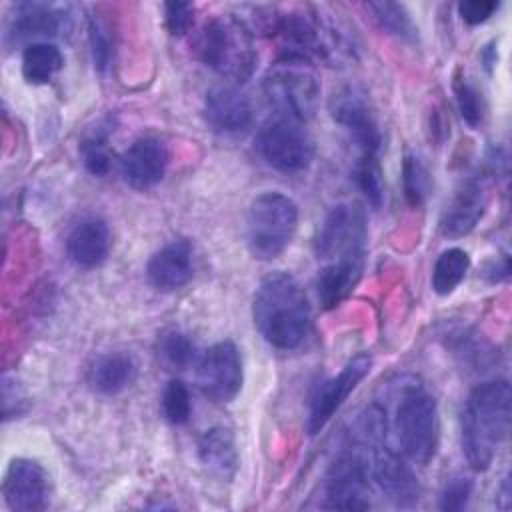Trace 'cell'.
Instances as JSON below:
<instances>
[{
    "label": "cell",
    "mask_w": 512,
    "mask_h": 512,
    "mask_svg": "<svg viewBox=\"0 0 512 512\" xmlns=\"http://www.w3.org/2000/svg\"><path fill=\"white\" fill-rule=\"evenodd\" d=\"M252 318L270 346L294 350L308 336L312 310L300 282L292 274L276 270L260 280L252 300Z\"/></svg>",
    "instance_id": "obj_1"
},
{
    "label": "cell",
    "mask_w": 512,
    "mask_h": 512,
    "mask_svg": "<svg viewBox=\"0 0 512 512\" xmlns=\"http://www.w3.org/2000/svg\"><path fill=\"white\" fill-rule=\"evenodd\" d=\"M510 402V384L502 378L482 382L468 394L460 416V442L472 470H488L506 440Z\"/></svg>",
    "instance_id": "obj_2"
},
{
    "label": "cell",
    "mask_w": 512,
    "mask_h": 512,
    "mask_svg": "<svg viewBox=\"0 0 512 512\" xmlns=\"http://www.w3.org/2000/svg\"><path fill=\"white\" fill-rule=\"evenodd\" d=\"M386 430L394 432L396 450L414 464H428L440 440V414L434 396L420 384L402 386Z\"/></svg>",
    "instance_id": "obj_3"
},
{
    "label": "cell",
    "mask_w": 512,
    "mask_h": 512,
    "mask_svg": "<svg viewBox=\"0 0 512 512\" xmlns=\"http://www.w3.org/2000/svg\"><path fill=\"white\" fill-rule=\"evenodd\" d=\"M192 50L204 66L234 82L248 80L258 60L250 28L234 16L208 18L198 28Z\"/></svg>",
    "instance_id": "obj_4"
},
{
    "label": "cell",
    "mask_w": 512,
    "mask_h": 512,
    "mask_svg": "<svg viewBox=\"0 0 512 512\" xmlns=\"http://www.w3.org/2000/svg\"><path fill=\"white\" fill-rule=\"evenodd\" d=\"M262 90L276 116L294 122H308L320 102V80L314 64L280 56L264 74Z\"/></svg>",
    "instance_id": "obj_5"
},
{
    "label": "cell",
    "mask_w": 512,
    "mask_h": 512,
    "mask_svg": "<svg viewBox=\"0 0 512 512\" xmlns=\"http://www.w3.org/2000/svg\"><path fill=\"white\" fill-rule=\"evenodd\" d=\"M296 228V202L278 190L262 192L246 212V246L256 260H274L288 248Z\"/></svg>",
    "instance_id": "obj_6"
},
{
    "label": "cell",
    "mask_w": 512,
    "mask_h": 512,
    "mask_svg": "<svg viewBox=\"0 0 512 512\" xmlns=\"http://www.w3.org/2000/svg\"><path fill=\"white\" fill-rule=\"evenodd\" d=\"M368 224L366 214L356 202H340L324 216L316 238V258L324 262L366 260Z\"/></svg>",
    "instance_id": "obj_7"
},
{
    "label": "cell",
    "mask_w": 512,
    "mask_h": 512,
    "mask_svg": "<svg viewBox=\"0 0 512 512\" xmlns=\"http://www.w3.org/2000/svg\"><path fill=\"white\" fill-rule=\"evenodd\" d=\"M256 150L270 168L282 174L302 172L314 158V142L304 126L280 116L262 124L256 134Z\"/></svg>",
    "instance_id": "obj_8"
},
{
    "label": "cell",
    "mask_w": 512,
    "mask_h": 512,
    "mask_svg": "<svg viewBox=\"0 0 512 512\" xmlns=\"http://www.w3.org/2000/svg\"><path fill=\"white\" fill-rule=\"evenodd\" d=\"M328 110L332 120L348 132L360 154H378L382 134L368 94L360 86L346 84L334 90Z\"/></svg>",
    "instance_id": "obj_9"
},
{
    "label": "cell",
    "mask_w": 512,
    "mask_h": 512,
    "mask_svg": "<svg viewBox=\"0 0 512 512\" xmlns=\"http://www.w3.org/2000/svg\"><path fill=\"white\" fill-rule=\"evenodd\" d=\"M242 380V356L230 340L212 344L196 364V384L212 402H232L242 388Z\"/></svg>",
    "instance_id": "obj_10"
},
{
    "label": "cell",
    "mask_w": 512,
    "mask_h": 512,
    "mask_svg": "<svg viewBox=\"0 0 512 512\" xmlns=\"http://www.w3.org/2000/svg\"><path fill=\"white\" fill-rule=\"evenodd\" d=\"M324 508H370V468L356 452L340 454L324 476Z\"/></svg>",
    "instance_id": "obj_11"
},
{
    "label": "cell",
    "mask_w": 512,
    "mask_h": 512,
    "mask_svg": "<svg viewBox=\"0 0 512 512\" xmlns=\"http://www.w3.org/2000/svg\"><path fill=\"white\" fill-rule=\"evenodd\" d=\"M370 368H372L370 354H356L342 366L338 374L324 380L316 388V392L312 394L308 418H306V430L310 436L318 434L332 420V416L340 410L346 398L368 376Z\"/></svg>",
    "instance_id": "obj_12"
},
{
    "label": "cell",
    "mask_w": 512,
    "mask_h": 512,
    "mask_svg": "<svg viewBox=\"0 0 512 512\" xmlns=\"http://www.w3.org/2000/svg\"><path fill=\"white\" fill-rule=\"evenodd\" d=\"M370 454V476L380 492L396 506H414L420 500V484L408 460L396 448H392L386 438L370 442Z\"/></svg>",
    "instance_id": "obj_13"
},
{
    "label": "cell",
    "mask_w": 512,
    "mask_h": 512,
    "mask_svg": "<svg viewBox=\"0 0 512 512\" xmlns=\"http://www.w3.org/2000/svg\"><path fill=\"white\" fill-rule=\"evenodd\" d=\"M48 474L30 458H14L2 480V496L14 512H36L48 504Z\"/></svg>",
    "instance_id": "obj_14"
},
{
    "label": "cell",
    "mask_w": 512,
    "mask_h": 512,
    "mask_svg": "<svg viewBox=\"0 0 512 512\" xmlns=\"http://www.w3.org/2000/svg\"><path fill=\"white\" fill-rule=\"evenodd\" d=\"M204 120L218 134H242L254 120L252 102L238 86L218 84L206 92Z\"/></svg>",
    "instance_id": "obj_15"
},
{
    "label": "cell",
    "mask_w": 512,
    "mask_h": 512,
    "mask_svg": "<svg viewBox=\"0 0 512 512\" xmlns=\"http://www.w3.org/2000/svg\"><path fill=\"white\" fill-rule=\"evenodd\" d=\"M168 160V148L160 138L140 136L122 154L120 170L134 190H148L164 178Z\"/></svg>",
    "instance_id": "obj_16"
},
{
    "label": "cell",
    "mask_w": 512,
    "mask_h": 512,
    "mask_svg": "<svg viewBox=\"0 0 512 512\" xmlns=\"http://www.w3.org/2000/svg\"><path fill=\"white\" fill-rule=\"evenodd\" d=\"M68 6L48 2H22L16 6V14L10 22L8 38L16 42H48L68 28ZM30 44V42H28Z\"/></svg>",
    "instance_id": "obj_17"
},
{
    "label": "cell",
    "mask_w": 512,
    "mask_h": 512,
    "mask_svg": "<svg viewBox=\"0 0 512 512\" xmlns=\"http://www.w3.org/2000/svg\"><path fill=\"white\" fill-rule=\"evenodd\" d=\"M488 206L486 190L480 180H464L448 200L440 216V232L448 238H460L470 234L482 220Z\"/></svg>",
    "instance_id": "obj_18"
},
{
    "label": "cell",
    "mask_w": 512,
    "mask_h": 512,
    "mask_svg": "<svg viewBox=\"0 0 512 512\" xmlns=\"http://www.w3.org/2000/svg\"><path fill=\"white\" fill-rule=\"evenodd\" d=\"M192 274V246L188 240L182 238L164 244L150 256L146 264L148 282L160 292L180 290L192 280Z\"/></svg>",
    "instance_id": "obj_19"
},
{
    "label": "cell",
    "mask_w": 512,
    "mask_h": 512,
    "mask_svg": "<svg viewBox=\"0 0 512 512\" xmlns=\"http://www.w3.org/2000/svg\"><path fill=\"white\" fill-rule=\"evenodd\" d=\"M66 250L78 268L100 266L110 252V228L100 216L80 218L68 234Z\"/></svg>",
    "instance_id": "obj_20"
},
{
    "label": "cell",
    "mask_w": 512,
    "mask_h": 512,
    "mask_svg": "<svg viewBox=\"0 0 512 512\" xmlns=\"http://www.w3.org/2000/svg\"><path fill=\"white\" fill-rule=\"evenodd\" d=\"M364 272V260H336L324 262L316 274V294L324 310H332L342 304Z\"/></svg>",
    "instance_id": "obj_21"
},
{
    "label": "cell",
    "mask_w": 512,
    "mask_h": 512,
    "mask_svg": "<svg viewBox=\"0 0 512 512\" xmlns=\"http://www.w3.org/2000/svg\"><path fill=\"white\" fill-rule=\"evenodd\" d=\"M198 458L210 474L222 480H232L238 470V448L234 434L224 426L208 428L198 440Z\"/></svg>",
    "instance_id": "obj_22"
},
{
    "label": "cell",
    "mask_w": 512,
    "mask_h": 512,
    "mask_svg": "<svg viewBox=\"0 0 512 512\" xmlns=\"http://www.w3.org/2000/svg\"><path fill=\"white\" fill-rule=\"evenodd\" d=\"M136 376V364L128 354L110 352L100 356L90 370V384L96 392L114 396L126 390Z\"/></svg>",
    "instance_id": "obj_23"
},
{
    "label": "cell",
    "mask_w": 512,
    "mask_h": 512,
    "mask_svg": "<svg viewBox=\"0 0 512 512\" xmlns=\"http://www.w3.org/2000/svg\"><path fill=\"white\" fill-rule=\"evenodd\" d=\"M22 76L30 84H46L64 66L60 48L52 42H30L22 50Z\"/></svg>",
    "instance_id": "obj_24"
},
{
    "label": "cell",
    "mask_w": 512,
    "mask_h": 512,
    "mask_svg": "<svg viewBox=\"0 0 512 512\" xmlns=\"http://www.w3.org/2000/svg\"><path fill=\"white\" fill-rule=\"evenodd\" d=\"M470 270V256L466 250L452 246L440 252L432 268V290L440 296L452 294Z\"/></svg>",
    "instance_id": "obj_25"
},
{
    "label": "cell",
    "mask_w": 512,
    "mask_h": 512,
    "mask_svg": "<svg viewBox=\"0 0 512 512\" xmlns=\"http://www.w3.org/2000/svg\"><path fill=\"white\" fill-rule=\"evenodd\" d=\"M366 8L374 14V20L382 30L404 42H414L418 38V28L410 18L404 4L398 2H368Z\"/></svg>",
    "instance_id": "obj_26"
},
{
    "label": "cell",
    "mask_w": 512,
    "mask_h": 512,
    "mask_svg": "<svg viewBox=\"0 0 512 512\" xmlns=\"http://www.w3.org/2000/svg\"><path fill=\"white\" fill-rule=\"evenodd\" d=\"M454 96H456V106L462 116V120L470 128H478L484 124L486 118V100L480 92V88L464 74L458 72L454 76Z\"/></svg>",
    "instance_id": "obj_27"
},
{
    "label": "cell",
    "mask_w": 512,
    "mask_h": 512,
    "mask_svg": "<svg viewBox=\"0 0 512 512\" xmlns=\"http://www.w3.org/2000/svg\"><path fill=\"white\" fill-rule=\"evenodd\" d=\"M108 136V126H98L80 144L82 164L92 176H106L112 168V150Z\"/></svg>",
    "instance_id": "obj_28"
},
{
    "label": "cell",
    "mask_w": 512,
    "mask_h": 512,
    "mask_svg": "<svg viewBox=\"0 0 512 512\" xmlns=\"http://www.w3.org/2000/svg\"><path fill=\"white\" fill-rule=\"evenodd\" d=\"M432 188V178L422 160L414 154H406L402 162V190L410 206L418 208L426 202Z\"/></svg>",
    "instance_id": "obj_29"
},
{
    "label": "cell",
    "mask_w": 512,
    "mask_h": 512,
    "mask_svg": "<svg viewBox=\"0 0 512 512\" xmlns=\"http://www.w3.org/2000/svg\"><path fill=\"white\" fill-rule=\"evenodd\" d=\"M354 182L372 206H380L384 200V178L378 154H360L354 164Z\"/></svg>",
    "instance_id": "obj_30"
},
{
    "label": "cell",
    "mask_w": 512,
    "mask_h": 512,
    "mask_svg": "<svg viewBox=\"0 0 512 512\" xmlns=\"http://www.w3.org/2000/svg\"><path fill=\"white\" fill-rule=\"evenodd\" d=\"M158 354L168 368L184 370L196 358V346L192 338L180 330H166L158 340Z\"/></svg>",
    "instance_id": "obj_31"
},
{
    "label": "cell",
    "mask_w": 512,
    "mask_h": 512,
    "mask_svg": "<svg viewBox=\"0 0 512 512\" xmlns=\"http://www.w3.org/2000/svg\"><path fill=\"white\" fill-rule=\"evenodd\" d=\"M160 406H162V416L170 424L174 426L186 424L192 414V398H190L188 386L182 380L172 378L162 390Z\"/></svg>",
    "instance_id": "obj_32"
},
{
    "label": "cell",
    "mask_w": 512,
    "mask_h": 512,
    "mask_svg": "<svg viewBox=\"0 0 512 512\" xmlns=\"http://www.w3.org/2000/svg\"><path fill=\"white\" fill-rule=\"evenodd\" d=\"M88 38H90V48H92V58H94V66L104 72L114 56V42H112V34H110V26L96 16H90V24H88Z\"/></svg>",
    "instance_id": "obj_33"
},
{
    "label": "cell",
    "mask_w": 512,
    "mask_h": 512,
    "mask_svg": "<svg viewBox=\"0 0 512 512\" xmlns=\"http://www.w3.org/2000/svg\"><path fill=\"white\" fill-rule=\"evenodd\" d=\"M472 480L466 476L450 478L440 492V508L446 512H458L468 506L472 496Z\"/></svg>",
    "instance_id": "obj_34"
},
{
    "label": "cell",
    "mask_w": 512,
    "mask_h": 512,
    "mask_svg": "<svg viewBox=\"0 0 512 512\" xmlns=\"http://www.w3.org/2000/svg\"><path fill=\"white\" fill-rule=\"evenodd\" d=\"M164 22L172 36H184L194 24V6L190 2H166Z\"/></svg>",
    "instance_id": "obj_35"
},
{
    "label": "cell",
    "mask_w": 512,
    "mask_h": 512,
    "mask_svg": "<svg viewBox=\"0 0 512 512\" xmlns=\"http://www.w3.org/2000/svg\"><path fill=\"white\" fill-rule=\"evenodd\" d=\"M496 10H498V2L494 0H464L458 4V16L470 26H478L486 22Z\"/></svg>",
    "instance_id": "obj_36"
},
{
    "label": "cell",
    "mask_w": 512,
    "mask_h": 512,
    "mask_svg": "<svg viewBox=\"0 0 512 512\" xmlns=\"http://www.w3.org/2000/svg\"><path fill=\"white\" fill-rule=\"evenodd\" d=\"M24 396L20 392V386L16 384V378L4 376L2 378V408H4V420L16 418L24 412Z\"/></svg>",
    "instance_id": "obj_37"
},
{
    "label": "cell",
    "mask_w": 512,
    "mask_h": 512,
    "mask_svg": "<svg viewBox=\"0 0 512 512\" xmlns=\"http://www.w3.org/2000/svg\"><path fill=\"white\" fill-rule=\"evenodd\" d=\"M486 278L492 282V284H496V282H502V280H506L508 278V274H510V262H508V256H502L500 260H494L488 268H486Z\"/></svg>",
    "instance_id": "obj_38"
}]
</instances>
